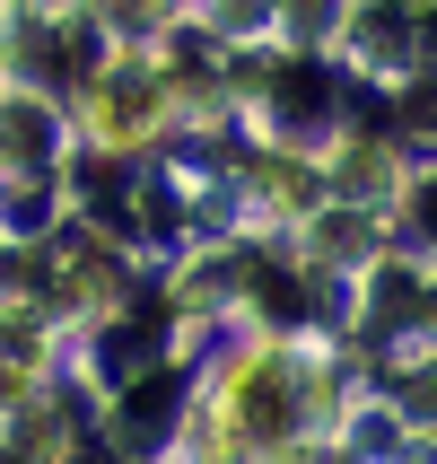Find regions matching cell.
I'll return each mask as SVG.
<instances>
[{
    "instance_id": "6da1fadb",
    "label": "cell",
    "mask_w": 437,
    "mask_h": 464,
    "mask_svg": "<svg viewBox=\"0 0 437 464\" xmlns=\"http://www.w3.org/2000/svg\"><path fill=\"white\" fill-rule=\"evenodd\" d=\"M429 219H437V184H429Z\"/></svg>"
}]
</instances>
